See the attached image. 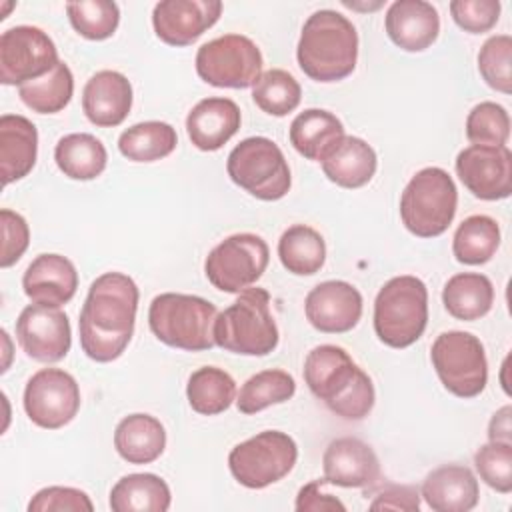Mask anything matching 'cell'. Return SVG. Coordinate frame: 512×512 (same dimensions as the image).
Returning a JSON list of instances; mask_svg holds the SVG:
<instances>
[{
  "label": "cell",
  "mask_w": 512,
  "mask_h": 512,
  "mask_svg": "<svg viewBox=\"0 0 512 512\" xmlns=\"http://www.w3.org/2000/svg\"><path fill=\"white\" fill-rule=\"evenodd\" d=\"M138 286L122 272H104L88 288L80 310V348L94 362H112L128 348L136 312Z\"/></svg>",
  "instance_id": "cell-1"
},
{
  "label": "cell",
  "mask_w": 512,
  "mask_h": 512,
  "mask_svg": "<svg viewBox=\"0 0 512 512\" xmlns=\"http://www.w3.org/2000/svg\"><path fill=\"white\" fill-rule=\"evenodd\" d=\"M304 382L330 412L344 420H362L374 408L370 376L336 344L312 348L304 360Z\"/></svg>",
  "instance_id": "cell-2"
},
{
  "label": "cell",
  "mask_w": 512,
  "mask_h": 512,
  "mask_svg": "<svg viewBox=\"0 0 512 512\" xmlns=\"http://www.w3.org/2000/svg\"><path fill=\"white\" fill-rule=\"evenodd\" d=\"M300 70L316 82L350 76L358 60V32L340 12L324 8L308 16L296 46Z\"/></svg>",
  "instance_id": "cell-3"
},
{
  "label": "cell",
  "mask_w": 512,
  "mask_h": 512,
  "mask_svg": "<svg viewBox=\"0 0 512 512\" xmlns=\"http://www.w3.org/2000/svg\"><path fill=\"white\" fill-rule=\"evenodd\" d=\"M278 326L270 314V294L264 288H246L224 308L214 322V342L226 352L268 356L278 346Z\"/></svg>",
  "instance_id": "cell-4"
},
{
  "label": "cell",
  "mask_w": 512,
  "mask_h": 512,
  "mask_svg": "<svg viewBox=\"0 0 512 512\" xmlns=\"http://www.w3.org/2000/svg\"><path fill=\"white\" fill-rule=\"evenodd\" d=\"M216 316V306L200 296L164 292L150 302L148 326L152 334L170 348L202 352L216 346Z\"/></svg>",
  "instance_id": "cell-5"
},
{
  "label": "cell",
  "mask_w": 512,
  "mask_h": 512,
  "mask_svg": "<svg viewBox=\"0 0 512 512\" xmlns=\"http://www.w3.org/2000/svg\"><path fill=\"white\" fill-rule=\"evenodd\" d=\"M428 324V288L410 274L390 278L374 300V332L390 348L412 346Z\"/></svg>",
  "instance_id": "cell-6"
},
{
  "label": "cell",
  "mask_w": 512,
  "mask_h": 512,
  "mask_svg": "<svg viewBox=\"0 0 512 512\" xmlns=\"http://www.w3.org/2000/svg\"><path fill=\"white\" fill-rule=\"evenodd\" d=\"M458 190L452 176L438 166L418 170L400 196V218L418 238H436L456 216Z\"/></svg>",
  "instance_id": "cell-7"
},
{
  "label": "cell",
  "mask_w": 512,
  "mask_h": 512,
  "mask_svg": "<svg viewBox=\"0 0 512 512\" xmlns=\"http://www.w3.org/2000/svg\"><path fill=\"white\" fill-rule=\"evenodd\" d=\"M226 172L236 186L264 202L284 198L292 184L280 146L266 136H250L236 144L228 154Z\"/></svg>",
  "instance_id": "cell-8"
},
{
  "label": "cell",
  "mask_w": 512,
  "mask_h": 512,
  "mask_svg": "<svg viewBox=\"0 0 512 512\" xmlns=\"http://www.w3.org/2000/svg\"><path fill=\"white\" fill-rule=\"evenodd\" d=\"M298 460L292 436L280 430H264L236 444L228 454L234 480L250 490H260L288 476Z\"/></svg>",
  "instance_id": "cell-9"
},
{
  "label": "cell",
  "mask_w": 512,
  "mask_h": 512,
  "mask_svg": "<svg viewBox=\"0 0 512 512\" xmlns=\"http://www.w3.org/2000/svg\"><path fill=\"white\" fill-rule=\"evenodd\" d=\"M430 360L442 386L458 398L478 396L488 382V360L478 336L448 330L436 336Z\"/></svg>",
  "instance_id": "cell-10"
},
{
  "label": "cell",
  "mask_w": 512,
  "mask_h": 512,
  "mask_svg": "<svg viewBox=\"0 0 512 512\" xmlns=\"http://www.w3.org/2000/svg\"><path fill=\"white\" fill-rule=\"evenodd\" d=\"M268 260L266 240L252 232H240L224 238L208 252L204 274L220 292L240 294L260 280Z\"/></svg>",
  "instance_id": "cell-11"
},
{
  "label": "cell",
  "mask_w": 512,
  "mask_h": 512,
  "mask_svg": "<svg viewBox=\"0 0 512 512\" xmlns=\"http://www.w3.org/2000/svg\"><path fill=\"white\" fill-rule=\"evenodd\" d=\"M262 52L244 34H224L196 52L198 76L216 88H248L262 74Z\"/></svg>",
  "instance_id": "cell-12"
},
{
  "label": "cell",
  "mask_w": 512,
  "mask_h": 512,
  "mask_svg": "<svg viewBox=\"0 0 512 512\" xmlns=\"http://www.w3.org/2000/svg\"><path fill=\"white\" fill-rule=\"evenodd\" d=\"M58 62L56 44L38 26H14L0 36V82L6 86L42 78Z\"/></svg>",
  "instance_id": "cell-13"
},
{
  "label": "cell",
  "mask_w": 512,
  "mask_h": 512,
  "mask_svg": "<svg viewBox=\"0 0 512 512\" xmlns=\"http://www.w3.org/2000/svg\"><path fill=\"white\" fill-rule=\"evenodd\" d=\"M24 412L40 428L58 430L80 410V388L72 374L60 368H42L24 388Z\"/></svg>",
  "instance_id": "cell-14"
},
{
  "label": "cell",
  "mask_w": 512,
  "mask_h": 512,
  "mask_svg": "<svg viewBox=\"0 0 512 512\" xmlns=\"http://www.w3.org/2000/svg\"><path fill=\"white\" fill-rule=\"evenodd\" d=\"M16 340L28 358L44 364L58 362L72 346L70 320L60 308L28 304L16 320Z\"/></svg>",
  "instance_id": "cell-15"
},
{
  "label": "cell",
  "mask_w": 512,
  "mask_h": 512,
  "mask_svg": "<svg viewBox=\"0 0 512 512\" xmlns=\"http://www.w3.org/2000/svg\"><path fill=\"white\" fill-rule=\"evenodd\" d=\"M456 174L480 200H502L512 192V152L508 146L472 144L458 152Z\"/></svg>",
  "instance_id": "cell-16"
},
{
  "label": "cell",
  "mask_w": 512,
  "mask_h": 512,
  "mask_svg": "<svg viewBox=\"0 0 512 512\" xmlns=\"http://www.w3.org/2000/svg\"><path fill=\"white\" fill-rule=\"evenodd\" d=\"M220 14V0H162L152 10V26L164 44L178 48L196 42Z\"/></svg>",
  "instance_id": "cell-17"
},
{
  "label": "cell",
  "mask_w": 512,
  "mask_h": 512,
  "mask_svg": "<svg viewBox=\"0 0 512 512\" xmlns=\"http://www.w3.org/2000/svg\"><path fill=\"white\" fill-rule=\"evenodd\" d=\"M304 312L316 330L324 334H342L360 322L362 294L350 282L326 280L308 292Z\"/></svg>",
  "instance_id": "cell-18"
},
{
  "label": "cell",
  "mask_w": 512,
  "mask_h": 512,
  "mask_svg": "<svg viewBox=\"0 0 512 512\" xmlns=\"http://www.w3.org/2000/svg\"><path fill=\"white\" fill-rule=\"evenodd\" d=\"M324 482L342 488L370 490L380 482V460L376 452L354 436L332 440L322 456Z\"/></svg>",
  "instance_id": "cell-19"
},
{
  "label": "cell",
  "mask_w": 512,
  "mask_h": 512,
  "mask_svg": "<svg viewBox=\"0 0 512 512\" xmlns=\"http://www.w3.org/2000/svg\"><path fill=\"white\" fill-rule=\"evenodd\" d=\"M22 288L32 304L60 308L76 294V266L62 254H40L28 264Z\"/></svg>",
  "instance_id": "cell-20"
},
{
  "label": "cell",
  "mask_w": 512,
  "mask_h": 512,
  "mask_svg": "<svg viewBox=\"0 0 512 512\" xmlns=\"http://www.w3.org/2000/svg\"><path fill=\"white\" fill-rule=\"evenodd\" d=\"M132 108V84L116 70L92 74L82 90V110L100 128H114L126 120Z\"/></svg>",
  "instance_id": "cell-21"
},
{
  "label": "cell",
  "mask_w": 512,
  "mask_h": 512,
  "mask_svg": "<svg viewBox=\"0 0 512 512\" xmlns=\"http://www.w3.org/2000/svg\"><path fill=\"white\" fill-rule=\"evenodd\" d=\"M384 28L388 38L406 52L430 48L440 34L438 10L424 0H396L390 4Z\"/></svg>",
  "instance_id": "cell-22"
},
{
  "label": "cell",
  "mask_w": 512,
  "mask_h": 512,
  "mask_svg": "<svg viewBox=\"0 0 512 512\" xmlns=\"http://www.w3.org/2000/svg\"><path fill=\"white\" fill-rule=\"evenodd\" d=\"M242 114L234 100L210 96L200 100L186 116L190 142L202 152L220 150L240 128Z\"/></svg>",
  "instance_id": "cell-23"
},
{
  "label": "cell",
  "mask_w": 512,
  "mask_h": 512,
  "mask_svg": "<svg viewBox=\"0 0 512 512\" xmlns=\"http://www.w3.org/2000/svg\"><path fill=\"white\" fill-rule=\"evenodd\" d=\"M420 496L434 512H468L480 500V486L470 468L442 464L426 474Z\"/></svg>",
  "instance_id": "cell-24"
},
{
  "label": "cell",
  "mask_w": 512,
  "mask_h": 512,
  "mask_svg": "<svg viewBox=\"0 0 512 512\" xmlns=\"http://www.w3.org/2000/svg\"><path fill=\"white\" fill-rule=\"evenodd\" d=\"M38 156V130L20 114L0 116V170L2 184L8 186L28 176Z\"/></svg>",
  "instance_id": "cell-25"
},
{
  "label": "cell",
  "mask_w": 512,
  "mask_h": 512,
  "mask_svg": "<svg viewBox=\"0 0 512 512\" xmlns=\"http://www.w3.org/2000/svg\"><path fill=\"white\" fill-rule=\"evenodd\" d=\"M324 176L342 188L366 186L378 168L374 148L358 136H342L320 160Z\"/></svg>",
  "instance_id": "cell-26"
},
{
  "label": "cell",
  "mask_w": 512,
  "mask_h": 512,
  "mask_svg": "<svg viewBox=\"0 0 512 512\" xmlns=\"http://www.w3.org/2000/svg\"><path fill=\"white\" fill-rule=\"evenodd\" d=\"M114 448L128 464H150L158 460L166 448V430L162 422L150 414L124 416L114 430Z\"/></svg>",
  "instance_id": "cell-27"
},
{
  "label": "cell",
  "mask_w": 512,
  "mask_h": 512,
  "mask_svg": "<svg viewBox=\"0 0 512 512\" xmlns=\"http://www.w3.org/2000/svg\"><path fill=\"white\" fill-rule=\"evenodd\" d=\"M288 136L300 156L320 162L344 136V126L336 114L322 108H308L292 120Z\"/></svg>",
  "instance_id": "cell-28"
},
{
  "label": "cell",
  "mask_w": 512,
  "mask_h": 512,
  "mask_svg": "<svg viewBox=\"0 0 512 512\" xmlns=\"http://www.w3.org/2000/svg\"><path fill=\"white\" fill-rule=\"evenodd\" d=\"M442 302L452 318L472 322L490 312L494 304V286L490 278L480 272H460L444 284Z\"/></svg>",
  "instance_id": "cell-29"
},
{
  "label": "cell",
  "mask_w": 512,
  "mask_h": 512,
  "mask_svg": "<svg viewBox=\"0 0 512 512\" xmlns=\"http://www.w3.org/2000/svg\"><path fill=\"white\" fill-rule=\"evenodd\" d=\"M172 494L156 474L140 472L122 476L110 490V508L114 512H166Z\"/></svg>",
  "instance_id": "cell-30"
},
{
  "label": "cell",
  "mask_w": 512,
  "mask_h": 512,
  "mask_svg": "<svg viewBox=\"0 0 512 512\" xmlns=\"http://www.w3.org/2000/svg\"><path fill=\"white\" fill-rule=\"evenodd\" d=\"M54 160L64 176L72 180H94L104 172L108 152L96 136L72 132L56 142Z\"/></svg>",
  "instance_id": "cell-31"
},
{
  "label": "cell",
  "mask_w": 512,
  "mask_h": 512,
  "mask_svg": "<svg viewBox=\"0 0 512 512\" xmlns=\"http://www.w3.org/2000/svg\"><path fill=\"white\" fill-rule=\"evenodd\" d=\"M278 258L290 274L312 276L326 262V242L312 226L294 224L278 240Z\"/></svg>",
  "instance_id": "cell-32"
},
{
  "label": "cell",
  "mask_w": 512,
  "mask_h": 512,
  "mask_svg": "<svg viewBox=\"0 0 512 512\" xmlns=\"http://www.w3.org/2000/svg\"><path fill=\"white\" fill-rule=\"evenodd\" d=\"M186 398L194 412L202 416H216L228 410L236 400V382L218 366H202L190 374Z\"/></svg>",
  "instance_id": "cell-33"
},
{
  "label": "cell",
  "mask_w": 512,
  "mask_h": 512,
  "mask_svg": "<svg viewBox=\"0 0 512 512\" xmlns=\"http://www.w3.org/2000/svg\"><path fill=\"white\" fill-rule=\"evenodd\" d=\"M176 130L168 122L148 120L126 128L118 138V150L130 162H156L174 152Z\"/></svg>",
  "instance_id": "cell-34"
},
{
  "label": "cell",
  "mask_w": 512,
  "mask_h": 512,
  "mask_svg": "<svg viewBox=\"0 0 512 512\" xmlns=\"http://www.w3.org/2000/svg\"><path fill=\"white\" fill-rule=\"evenodd\" d=\"M500 246V226L486 214L462 220L452 238V254L460 264L478 266L492 260Z\"/></svg>",
  "instance_id": "cell-35"
},
{
  "label": "cell",
  "mask_w": 512,
  "mask_h": 512,
  "mask_svg": "<svg viewBox=\"0 0 512 512\" xmlns=\"http://www.w3.org/2000/svg\"><path fill=\"white\" fill-rule=\"evenodd\" d=\"M74 94V76L62 60L42 78L30 80L18 88L26 108L38 114H56L68 106Z\"/></svg>",
  "instance_id": "cell-36"
},
{
  "label": "cell",
  "mask_w": 512,
  "mask_h": 512,
  "mask_svg": "<svg viewBox=\"0 0 512 512\" xmlns=\"http://www.w3.org/2000/svg\"><path fill=\"white\" fill-rule=\"evenodd\" d=\"M296 392V382L292 374L280 368H270L256 372L250 376L238 396H236V408L242 414H256L272 404L288 402Z\"/></svg>",
  "instance_id": "cell-37"
},
{
  "label": "cell",
  "mask_w": 512,
  "mask_h": 512,
  "mask_svg": "<svg viewBox=\"0 0 512 512\" xmlns=\"http://www.w3.org/2000/svg\"><path fill=\"white\" fill-rule=\"evenodd\" d=\"M300 98L302 88L298 80L282 68H270L262 72L256 84L252 86L254 104L270 116L280 118L294 112L300 104Z\"/></svg>",
  "instance_id": "cell-38"
},
{
  "label": "cell",
  "mask_w": 512,
  "mask_h": 512,
  "mask_svg": "<svg viewBox=\"0 0 512 512\" xmlns=\"http://www.w3.org/2000/svg\"><path fill=\"white\" fill-rule=\"evenodd\" d=\"M66 14L72 28L86 40H106L120 24V8L110 0L68 2Z\"/></svg>",
  "instance_id": "cell-39"
},
{
  "label": "cell",
  "mask_w": 512,
  "mask_h": 512,
  "mask_svg": "<svg viewBox=\"0 0 512 512\" xmlns=\"http://www.w3.org/2000/svg\"><path fill=\"white\" fill-rule=\"evenodd\" d=\"M466 138L478 146H506L510 138L508 110L488 100L476 104L466 118Z\"/></svg>",
  "instance_id": "cell-40"
},
{
  "label": "cell",
  "mask_w": 512,
  "mask_h": 512,
  "mask_svg": "<svg viewBox=\"0 0 512 512\" xmlns=\"http://www.w3.org/2000/svg\"><path fill=\"white\" fill-rule=\"evenodd\" d=\"M478 72L496 92H512V38L508 34L490 36L478 52Z\"/></svg>",
  "instance_id": "cell-41"
},
{
  "label": "cell",
  "mask_w": 512,
  "mask_h": 512,
  "mask_svg": "<svg viewBox=\"0 0 512 512\" xmlns=\"http://www.w3.org/2000/svg\"><path fill=\"white\" fill-rule=\"evenodd\" d=\"M474 468L492 490L500 494L512 492V444H482L474 454Z\"/></svg>",
  "instance_id": "cell-42"
},
{
  "label": "cell",
  "mask_w": 512,
  "mask_h": 512,
  "mask_svg": "<svg viewBox=\"0 0 512 512\" xmlns=\"http://www.w3.org/2000/svg\"><path fill=\"white\" fill-rule=\"evenodd\" d=\"M502 4L498 0H454L450 2L452 20L470 34L492 30L500 18Z\"/></svg>",
  "instance_id": "cell-43"
},
{
  "label": "cell",
  "mask_w": 512,
  "mask_h": 512,
  "mask_svg": "<svg viewBox=\"0 0 512 512\" xmlns=\"http://www.w3.org/2000/svg\"><path fill=\"white\" fill-rule=\"evenodd\" d=\"M92 512L94 504L84 490L70 486H48L28 502V512Z\"/></svg>",
  "instance_id": "cell-44"
},
{
  "label": "cell",
  "mask_w": 512,
  "mask_h": 512,
  "mask_svg": "<svg viewBox=\"0 0 512 512\" xmlns=\"http://www.w3.org/2000/svg\"><path fill=\"white\" fill-rule=\"evenodd\" d=\"M0 226H2V252L0 266L10 268L16 264L30 244V228L22 214L2 208L0 210Z\"/></svg>",
  "instance_id": "cell-45"
},
{
  "label": "cell",
  "mask_w": 512,
  "mask_h": 512,
  "mask_svg": "<svg viewBox=\"0 0 512 512\" xmlns=\"http://www.w3.org/2000/svg\"><path fill=\"white\" fill-rule=\"evenodd\" d=\"M372 502L370 510H402V512H418L420 510V492L410 484H384L380 482L370 488Z\"/></svg>",
  "instance_id": "cell-46"
},
{
  "label": "cell",
  "mask_w": 512,
  "mask_h": 512,
  "mask_svg": "<svg viewBox=\"0 0 512 512\" xmlns=\"http://www.w3.org/2000/svg\"><path fill=\"white\" fill-rule=\"evenodd\" d=\"M322 486H326L324 478H318V480H312V482L304 484L298 490L294 508L298 512H332V510L344 512L346 506L336 496L322 492Z\"/></svg>",
  "instance_id": "cell-47"
},
{
  "label": "cell",
  "mask_w": 512,
  "mask_h": 512,
  "mask_svg": "<svg viewBox=\"0 0 512 512\" xmlns=\"http://www.w3.org/2000/svg\"><path fill=\"white\" fill-rule=\"evenodd\" d=\"M510 418H512V406L510 404H506V406H502L500 410L494 412V416L490 418V424H488V440L490 442H508V444H512Z\"/></svg>",
  "instance_id": "cell-48"
}]
</instances>
